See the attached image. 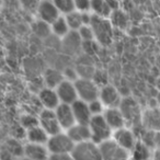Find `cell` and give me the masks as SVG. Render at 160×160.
Here are the masks:
<instances>
[{"mask_svg": "<svg viewBox=\"0 0 160 160\" xmlns=\"http://www.w3.org/2000/svg\"><path fill=\"white\" fill-rule=\"evenodd\" d=\"M88 107H89V110L91 112V115H101V114L104 112L105 108L104 105L102 104L99 99H96V100H92L90 102H88Z\"/></svg>", "mask_w": 160, "mask_h": 160, "instance_id": "4dcf8cb0", "label": "cell"}, {"mask_svg": "<svg viewBox=\"0 0 160 160\" xmlns=\"http://www.w3.org/2000/svg\"><path fill=\"white\" fill-rule=\"evenodd\" d=\"M78 35H79L80 40L82 41V43H88V42H93L94 41V35L92 28L90 25H82L79 30L77 31Z\"/></svg>", "mask_w": 160, "mask_h": 160, "instance_id": "f1b7e54d", "label": "cell"}, {"mask_svg": "<svg viewBox=\"0 0 160 160\" xmlns=\"http://www.w3.org/2000/svg\"><path fill=\"white\" fill-rule=\"evenodd\" d=\"M109 20L111 22L112 27L118 28V29H126L127 24H128V19H127L126 13L121 9L113 10Z\"/></svg>", "mask_w": 160, "mask_h": 160, "instance_id": "cb8c5ba5", "label": "cell"}, {"mask_svg": "<svg viewBox=\"0 0 160 160\" xmlns=\"http://www.w3.org/2000/svg\"><path fill=\"white\" fill-rule=\"evenodd\" d=\"M16 160H30V159H28V158H25L24 156H22V157H19V158H17Z\"/></svg>", "mask_w": 160, "mask_h": 160, "instance_id": "d590c367", "label": "cell"}, {"mask_svg": "<svg viewBox=\"0 0 160 160\" xmlns=\"http://www.w3.org/2000/svg\"><path fill=\"white\" fill-rule=\"evenodd\" d=\"M75 87L79 100L88 103L92 100L99 99L100 87L90 78H78L75 81Z\"/></svg>", "mask_w": 160, "mask_h": 160, "instance_id": "5b68a950", "label": "cell"}, {"mask_svg": "<svg viewBox=\"0 0 160 160\" xmlns=\"http://www.w3.org/2000/svg\"><path fill=\"white\" fill-rule=\"evenodd\" d=\"M99 100L102 102L104 108H118L120 107L121 102H122V98L114 86L107 85L100 87V91H99Z\"/></svg>", "mask_w": 160, "mask_h": 160, "instance_id": "9c48e42d", "label": "cell"}, {"mask_svg": "<svg viewBox=\"0 0 160 160\" xmlns=\"http://www.w3.org/2000/svg\"><path fill=\"white\" fill-rule=\"evenodd\" d=\"M2 2H3V0H0V6L2 5Z\"/></svg>", "mask_w": 160, "mask_h": 160, "instance_id": "8d00e7d4", "label": "cell"}, {"mask_svg": "<svg viewBox=\"0 0 160 160\" xmlns=\"http://www.w3.org/2000/svg\"><path fill=\"white\" fill-rule=\"evenodd\" d=\"M131 160H133V159H131Z\"/></svg>", "mask_w": 160, "mask_h": 160, "instance_id": "74e56055", "label": "cell"}, {"mask_svg": "<svg viewBox=\"0 0 160 160\" xmlns=\"http://www.w3.org/2000/svg\"><path fill=\"white\" fill-rule=\"evenodd\" d=\"M102 160H131V152L118 146L113 139H108L99 145Z\"/></svg>", "mask_w": 160, "mask_h": 160, "instance_id": "8992f818", "label": "cell"}, {"mask_svg": "<svg viewBox=\"0 0 160 160\" xmlns=\"http://www.w3.org/2000/svg\"><path fill=\"white\" fill-rule=\"evenodd\" d=\"M65 19L67 21V24L69 27V30L73 32H77L80 28L83 25V21H82V13L78 11H72L70 13L64 16Z\"/></svg>", "mask_w": 160, "mask_h": 160, "instance_id": "d4e9b609", "label": "cell"}, {"mask_svg": "<svg viewBox=\"0 0 160 160\" xmlns=\"http://www.w3.org/2000/svg\"><path fill=\"white\" fill-rule=\"evenodd\" d=\"M38 101L43 109L46 110H55L56 107L60 103L56 90L53 88L43 87L38 91Z\"/></svg>", "mask_w": 160, "mask_h": 160, "instance_id": "2e32d148", "label": "cell"}, {"mask_svg": "<svg viewBox=\"0 0 160 160\" xmlns=\"http://www.w3.org/2000/svg\"><path fill=\"white\" fill-rule=\"evenodd\" d=\"M142 121L150 129H158L160 127V113L156 110H149L142 115Z\"/></svg>", "mask_w": 160, "mask_h": 160, "instance_id": "484cf974", "label": "cell"}, {"mask_svg": "<svg viewBox=\"0 0 160 160\" xmlns=\"http://www.w3.org/2000/svg\"><path fill=\"white\" fill-rule=\"evenodd\" d=\"M75 10L78 12H90L91 0H73Z\"/></svg>", "mask_w": 160, "mask_h": 160, "instance_id": "1f68e13d", "label": "cell"}, {"mask_svg": "<svg viewBox=\"0 0 160 160\" xmlns=\"http://www.w3.org/2000/svg\"><path fill=\"white\" fill-rule=\"evenodd\" d=\"M111 138L118 145V146H121L122 148H124L125 150L129 151V152L133 150L136 142H138L135 133H134L131 128H128V127H126V126L113 131Z\"/></svg>", "mask_w": 160, "mask_h": 160, "instance_id": "52a82bcc", "label": "cell"}, {"mask_svg": "<svg viewBox=\"0 0 160 160\" xmlns=\"http://www.w3.org/2000/svg\"><path fill=\"white\" fill-rule=\"evenodd\" d=\"M102 115L112 131L126 126V118H125L123 112L121 111L120 107L107 108L102 113Z\"/></svg>", "mask_w": 160, "mask_h": 160, "instance_id": "4fadbf2b", "label": "cell"}, {"mask_svg": "<svg viewBox=\"0 0 160 160\" xmlns=\"http://www.w3.org/2000/svg\"><path fill=\"white\" fill-rule=\"evenodd\" d=\"M19 2H20L21 7H22L25 11L35 13L40 0H19Z\"/></svg>", "mask_w": 160, "mask_h": 160, "instance_id": "d6a6232c", "label": "cell"}, {"mask_svg": "<svg viewBox=\"0 0 160 160\" xmlns=\"http://www.w3.org/2000/svg\"><path fill=\"white\" fill-rule=\"evenodd\" d=\"M73 146V142L64 131L51 135L46 142V148L49 155H67L71 152Z\"/></svg>", "mask_w": 160, "mask_h": 160, "instance_id": "7a4b0ae2", "label": "cell"}, {"mask_svg": "<svg viewBox=\"0 0 160 160\" xmlns=\"http://www.w3.org/2000/svg\"><path fill=\"white\" fill-rule=\"evenodd\" d=\"M112 11L113 10L111 9L107 0H91V10H90V12L93 16L103 19H109Z\"/></svg>", "mask_w": 160, "mask_h": 160, "instance_id": "44dd1931", "label": "cell"}, {"mask_svg": "<svg viewBox=\"0 0 160 160\" xmlns=\"http://www.w3.org/2000/svg\"><path fill=\"white\" fill-rule=\"evenodd\" d=\"M23 156L30 160H47L49 152L46 148V145L25 142L23 147Z\"/></svg>", "mask_w": 160, "mask_h": 160, "instance_id": "5bb4252c", "label": "cell"}, {"mask_svg": "<svg viewBox=\"0 0 160 160\" xmlns=\"http://www.w3.org/2000/svg\"><path fill=\"white\" fill-rule=\"evenodd\" d=\"M48 137H49V135L40 126V125H36V126L25 131V139H27V142L46 145Z\"/></svg>", "mask_w": 160, "mask_h": 160, "instance_id": "d6986e66", "label": "cell"}, {"mask_svg": "<svg viewBox=\"0 0 160 160\" xmlns=\"http://www.w3.org/2000/svg\"><path fill=\"white\" fill-rule=\"evenodd\" d=\"M38 125H40L49 136L62 132V128H60L59 124H58V121H57V118H56L54 110L43 109L42 111L38 113Z\"/></svg>", "mask_w": 160, "mask_h": 160, "instance_id": "ba28073f", "label": "cell"}, {"mask_svg": "<svg viewBox=\"0 0 160 160\" xmlns=\"http://www.w3.org/2000/svg\"><path fill=\"white\" fill-rule=\"evenodd\" d=\"M35 14L38 20L43 21L47 24H51L53 21H55L60 16L57 8L55 7L52 0H40Z\"/></svg>", "mask_w": 160, "mask_h": 160, "instance_id": "30bf717a", "label": "cell"}, {"mask_svg": "<svg viewBox=\"0 0 160 160\" xmlns=\"http://www.w3.org/2000/svg\"><path fill=\"white\" fill-rule=\"evenodd\" d=\"M55 112L56 118L58 121L62 131L66 132L68 128H70L73 124H76L75 118H73L72 110H71L70 104H66V103H59L54 110Z\"/></svg>", "mask_w": 160, "mask_h": 160, "instance_id": "7c38bea8", "label": "cell"}, {"mask_svg": "<svg viewBox=\"0 0 160 160\" xmlns=\"http://www.w3.org/2000/svg\"><path fill=\"white\" fill-rule=\"evenodd\" d=\"M56 93L58 96L60 103L72 104L76 100H78L77 91H76L75 82L70 80L64 79L57 87L55 88Z\"/></svg>", "mask_w": 160, "mask_h": 160, "instance_id": "8fae6325", "label": "cell"}, {"mask_svg": "<svg viewBox=\"0 0 160 160\" xmlns=\"http://www.w3.org/2000/svg\"><path fill=\"white\" fill-rule=\"evenodd\" d=\"M62 76H64V79L70 80V81H73V82L79 78L76 68H72V67H66V68H64V70H62Z\"/></svg>", "mask_w": 160, "mask_h": 160, "instance_id": "836d02e7", "label": "cell"}, {"mask_svg": "<svg viewBox=\"0 0 160 160\" xmlns=\"http://www.w3.org/2000/svg\"><path fill=\"white\" fill-rule=\"evenodd\" d=\"M71 110H72L73 118H75L76 123L79 124H88L91 120L92 115L91 112L88 107V103L82 100H76L72 104H70Z\"/></svg>", "mask_w": 160, "mask_h": 160, "instance_id": "ac0fdd59", "label": "cell"}, {"mask_svg": "<svg viewBox=\"0 0 160 160\" xmlns=\"http://www.w3.org/2000/svg\"><path fill=\"white\" fill-rule=\"evenodd\" d=\"M88 127L91 134V140L96 144L100 145L101 142L108 139H111L113 131L105 122L103 115H93L88 123Z\"/></svg>", "mask_w": 160, "mask_h": 160, "instance_id": "3957f363", "label": "cell"}, {"mask_svg": "<svg viewBox=\"0 0 160 160\" xmlns=\"http://www.w3.org/2000/svg\"><path fill=\"white\" fill-rule=\"evenodd\" d=\"M62 48L66 55H75L82 49V41L80 40L77 32L70 31L62 38Z\"/></svg>", "mask_w": 160, "mask_h": 160, "instance_id": "9a60e30c", "label": "cell"}, {"mask_svg": "<svg viewBox=\"0 0 160 160\" xmlns=\"http://www.w3.org/2000/svg\"><path fill=\"white\" fill-rule=\"evenodd\" d=\"M49 28H51L52 35H54L57 38H60V40L70 32L68 24H67V21L64 16H59L55 21H53L49 24Z\"/></svg>", "mask_w": 160, "mask_h": 160, "instance_id": "7402d4cb", "label": "cell"}, {"mask_svg": "<svg viewBox=\"0 0 160 160\" xmlns=\"http://www.w3.org/2000/svg\"><path fill=\"white\" fill-rule=\"evenodd\" d=\"M20 124H21V126L25 129V131L29 129V128H32V127L38 125V116L32 115V114H23V115L21 116Z\"/></svg>", "mask_w": 160, "mask_h": 160, "instance_id": "f546056e", "label": "cell"}, {"mask_svg": "<svg viewBox=\"0 0 160 160\" xmlns=\"http://www.w3.org/2000/svg\"><path fill=\"white\" fill-rule=\"evenodd\" d=\"M52 1L57 8L60 16H66V14L75 11L73 0H52Z\"/></svg>", "mask_w": 160, "mask_h": 160, "instance_id": "4316f807", "label": "cell"}, {"mask_svg": "<svg viewBox=\"0 0 160 160\" xmlns=\"http://www.w3.org/2000/svg\"><path fill=\"white\" fill-rule=\"evenodd\" d=\"M66 133L75 145L80 144V142H88V140H91V134H90V129H89V127H88V124H79V123H76L70 128L67 129Z\"/></svg>", "mask_w": 160, "mask_h": 160, "instance_id": "e0dca14e", "label": "cell"}, {"mask_svg": "<svg viewBox=\"0 0 160 160\" xmlns=\"http://www.w3.org/2000/svg\"><path fill=\"white\" fill-rule=\"evenodd\" d=\"M43 80H44L45 87L53 88L55 89L62 80H64V76H62V71L58 70L56 68H47L44 71L43 75Z\"/></svg>", "mask_w": 160, "mask_h": 160, "instance_id": "ffe728a7", "label": "cell"}, {"mask_svg": "<svg viewBox=\"0 0 160 160\" xmlns=\"http://www.w3.org/2000/svg\"><path fill=\"white\" fill-rule=\"evenodd\" d=\"M47 160H73V159L71 158L70 153H67V155H49Z\"/></svg>", "mask_w": 160, "mask_h": 160, "instance_id": "e575fe53", "label": "cell"}, {"mask_svg": "<svg viewBox=\"0 0 160 160\" xmlns=\"http://www.w3.org/2000/svg\"><path fill=\"white\" fill-rule=\"evenodd\" d=\"M70 156L73 160H102L99 145L92 140L76 144Z\"/></svg>", "mask_w": 160, "mask_h": 160, "instance_id": "277c9868", "label": "cell"}, {"mask_svg": "<svg viewBox=\"0 0 160 160\" xmlns=\"http://www.w3.org/2000/svg\"><path fill=\"white\" fill-rule=\"evenodd\" d=\"M32 29H33L34 34L38 35V38H48V36L52 34L49 24H47V23L38 20V19L34 22Z\"/></svg>", "mask_w": 160, "mask_h": 160, "instance_id": "83f0119b", "label": "cell"}, {"mask_svg": "<svg viewBox=\"0 0 160 160\" xmlns=\"http://www.w3.org/2000/svg\"><path fill=\"white\" fill-rule=\"evenodd\" d=\"M131 159L133 160H151V151L144 142L138 140L131 151Z\"/></svg>", "mask_w": 160, "mask_h": 160, "instance_id": "603a6c76", "label": "cell"}, {"mask_svg": "<svg viewBox=\"0 0 160 160\" xmlns=\"http://www.w3.org/2000/svg\"><path fill=\"white\" fill-rule=\"evenodd\" d=\"M89 25L92 28V31H93L94 41L99 45L108 46L111 44L113 41L114 28L112 27L109 19L99 18V17L92 14L91 22Z\"/></svg>", "mask_w": 160, "mask_h": 160, "instance_id": "6da1fadb", "label": "cell"}]
</instances>
